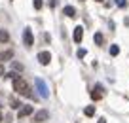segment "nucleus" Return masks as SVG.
Returning <instances> with one entry per match:
<instances>
[{"label": "nucleus", "instance_id": "f257e3e1", "mask_svg": "<svg viewBox=\"0 0 129 123\" xmlns=\"http://www.w3.org/2000/svg\"><path fill=\"white\" fill-rule=\"evenodd\" d=\"M13 91L17 93V95H21V97H28V99H30L32 97V93H30V87H28V84L27 81H25L23 78H15L13 79Z\"/></svg>", "mask_w": 129, "mask_h": 123}, {"label": "nucleus", "instance_id": "f03ea898", "mask_svg": "<svg viewBox=\"0 0 129 123\" xmlns=\"http://www.w3.org/2000/svg\"><path fill=\"white\" fill-rule=\"evenodd\" d=\"M34 85H36V91H38V95H40L42 99H48V97H49L48 84H46L42 78H36V79H34Z\"/></svg>", "mask_w": 129, "mask_h": 123}, {"label": "nucleus", "instance_id": "7ed1b4c3", "mask_svg": "<svg viewBox=\"0 0 129 123\" xmlns=\"http://www.w3.org/2000/svg\"><path fill=\"white\" fill-rule=\"evenodd\" d=\"M103 97H105V87H103L101 84H97L95 87H93V91H91V99L93 100H101Z\"/></svg>", "mask_w": 129, "mask_h": 123}, {"label": "nucleus", "instance_id": "20e7f679", "mask_svg": "<svg viewBox=\"0 0 129 123\" xmlns=\"http://www.w3.org/2000/svg\"><path fill=\"white\" fill-rule=\"evenodd\" d=\"M23 44L27 46V48H30V46L34 44V36H32V30L28 27L23 30Z\"/></svg>", "mask_w": 129, "mask_h": 123}, {"label": "nucleus", "instance_id": "39448f33", "mask_svg": "<svg viewBox=\"0 0 129 123\" xmlns=\"http://www.w3.org/2000/svg\"><path fill=\"white\" fill-rule=\"evenodd\" d=\"M48 119H49V112L48 110H38L36 114H34V121H36V123L48 121Z\"/></svg>", "mask_w": 129, "mask_h": 123}, {"label": "nucleus", "instance_id": "423d86ee", "mask_svg": "<svg viewBox=\"0 0 129 123\" xmlns=\"http://www.w3.org/2000/svg\"><path fill=\"white\" fill-rule=\"evenodd\" d=\"M49 61H51V53H49V51H40V53H38V63H40V64L46 66V64H49Z\"/></svg>", "mask_w": 129, "mask_h": 123}, {"label": "nucleus", "instance_id": "0eeeda50", "mask_svg": "<svg viewBox=\"0 0 129 123\" xmlns=\"http://www.w3.org/2000/svg\"><path fill=\"white\" fill-rule=\"evenodd\" d=\"M32 114H34V108H32V106H21V108H19V114H17V117L23 119V117H27V115H32Z\"/></svg>", "mask_w": 129, "mask_h": 123}, {"label": "nucleus", "instance_id": "6e6552de", "mask_svg": "<svg viewBox=\"0 0 129 123\" xmlns=\"http://www.w3.org/2000/svg\"><path fill=\"white\" fill-rule=\"evenodd\" d=\"M82 38H84V27H80V25H78V27L74 28V42H76V44H80Z\"/></svg>", "mask_w": 129, "mask_h": 123}, {"label": "nucleus", "instance_id": "1a4fd4ad", "mask_svg": "<svg viewBox=\"0 0 129 123\" xmlns=\"http://www.w3.org/2000/svg\"><path fill=\"white\" fill-rule=\"evenodd\" d=\"M12 59H13V49H8V51L0 53V63H4V61H12Z\"/></svg>", "mask_w": 129, "mask_h": 123}, {"label": "nucleus", "instance_id": "9d476101", "mask_svg": "<svg viewBox=\"0 0 129 123\" xmlns=\"http://www.w3.org/2000/svg\"><path fill=\"white\" fill-rule=\"evenodd\" d=\"M63 13H64V15H67V17H76V10H74L72 6H64Z\"/></svg>", "mask_w": 129, "mask_h": 123}, {"label": "nucleus", "instance_id": "9b49d317", "mask_svg": "<svg viewBox=\"0 0 129 123\" xmlns=\"http://www.w3.org/2000/svg\"><path fill=\"white\" fill-rule=\"evenodd\" d=\"M8 40H10V34H8V30L0 28V42H2V44H6Z\"/></svg>", "mask_w": 129, "mask_h": 123}, {"label": "nucleus", "instance_id": "f8f14e48", "mask_svg": "<svg viewBox=\"0 0 129 123\" xmlns=\"http://www.w3.org/2000/svg\"><path fill=\"white\" fill-rule=\"evenodd\" d=\"M93 40H95V44H97V46H103V42H105V36H103L101 32H95Z\"/></svg>", "mask_w": 129, "mask_h": 123}, {"label": "nucleus", "instance_id": "ddd939ff", "mask_svg": "<svg viewBox=\"0 0 129 123\" xmlns=\"http://www.w3.org/2000/svg\"><path fill=\"white\" fill-rule=\"evenodd\" d=\"M10 106H12V110H19V108L23 106V104H21L17 99H10Z\"/></svg>", "mask_w": 129, "mask_h": 123}, {"label": "nucleus", "instance_id": "4468645a", "mask_svg": "<svg viewBox=\"0 0 129 123\" xmlns=\"http://www.w3.org/2000/svg\"><path fill=\"white\" fill-rule=\"evenodd\" d=\"M84 114L87 115V117H91V115H95V106H87V108H85V110H84Z\"/></svg>", "mask_w": 129, "mask_h": 123}, {"label": "nucleus", "instance_id": "2eb2a0df", "mask_svg": "<svg viewBox=\"0 0 129 123\" xmlns=\"http://www.w3.org/2000/svg\"><path fill=\"white\" fill-rule=\"evenodd\" d=\"M12 68H13V70H17V72H21V70H23V64L17 63V61H12Z\"/></svg>", "mask_w": 129, "mask_h": 123}, {"label": "nucleus", "instance_id": "dca6fc26", "mask_svg": "<svg viewBox=\"0 0 129 123\" xmlns=\"http://www.w3.org/2000/svg\"><path fill=\"white\" fill-rule=\"evenodd\" d=\"M118 53H120V48H118L116 44H114V46H110V55H112V57H116Z\"/></svg>", "mask_w": 129, "mask_h": 123}, {"label": "nucleus", "instance_id": "f3484780", "mask_svg": "<svg viewBox=\"0 0 129 123\" xmlns=\"http://www.w3.org/2000/svg\"><path fill=\"white\" fill-rule=\"evenodd\" d=\"M114 4L118 8H127V0H114Z\"/></svg>", "mask_w": 129, "mask_h": 123}, {"label": "nucleus", "instance_id": "a211bd4d", "mask_svg": "<svg viewBox=\"0 0 129 123\" xmlns=\"http://www.w3.org/2000/svg\"><path fill=\"white\" fill-rule=\"evenodd\" d=\"M32 4H34V10H42V6H44V2H42V0H34Z\"/></svg>", "mask_w": 129, "mask_h": 123}, {"label": "nucleus", "instance_id": "6ab92c4d", "mask_svg": "<svg viewBox=\"0 0 129 123\" xmlns=\"http://www.w3.org/2000/svg\"><path fill=\"white\" fill-rule=\"evenodd\" d=\"M6 78H10V79H15V78H19V74H17V72H8V74H6Z\"/></svg>", "mask_w": 129, "mask_h": 123}, {"label": "nucleus", "instance_id": "aec40b11", "mask_svg": "<svg viewBox=\"0 0 129 123\" xmlns=\"http://www.w3.org/2000/svg\"><path fill=\"white\" fill-rule=\"evenodd\" d=\"M85 53H87V51H85V49H78V53H76V55H78V57H80V59H82V57H85Z\"/></svg>", "mask_w": 129, "mask_h": 123}, {"label": "nucleus", "instance_id": "412c9836", "mask_svg": "<svg viewBox=\"0 0 129 123\" xmlns=\"http://www.w3.org/2000/svg\"><path fill=\"white\" fill-rule=\"evenodd\" d=\"M6 74V70H4V66H2V63H0V76H4Z\"/></svg>", "mask_w": 129, "mask_h": 123}, {"label": "nucleus", "instance_id": "4be33fe9", "mask_svg": "<svg viewBox=\"0 0 129 123\" xmlns=\"http://www.w3.org/2000/svg\"><path fill=\"white\" fill-rule=\"evenodd\" d=\"M55 4H57V0H49V6H51V8H55Z\"/></svg>", "mask_w": 129, "mask_h": 123}, {"label": "nucleus", "instance_id": "5701e85b", "mask_svg": "<svg viewBox=\"0 0 129 123\" xmlns=\"http://www.w3.org/2000/svg\"><path fill=\"white\" fill-rule=\"evenodd\" d=\"M99 123H106V119H105V117H101V119H99Z\"/></svg>", "mask_w": 129, "mask_h": 123}, {"label": "nucleus", "instance_id": "b1692460", "mask_svg": "<svg viewBox=\"0 0 129 123\" xmlns=\"http://www.w3.org/2000/svg\"><path fill=\"white\" fill-rule=\"evenodd\" d=\"M2 119H4V115H2V112H0V123H2Z\"/></svg>", "mask_w": 129, "mask_h": 123}, {"label": "nucleus", "instance_id": "393cba45", "mask_svg": "<svg viewBox=\"0 0 129 123\" xmlns=\"http://www.w3.org/2000/svg\"><path fill=\"white\" fill-rule=\"evenodd\" d=\"M95 2H103V0H95Z\"/></svg>", "mask_w": 129, "mask_h": 123}]
</instances>
